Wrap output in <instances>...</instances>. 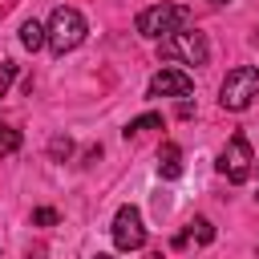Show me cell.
<instances>
[{"instance_id":"obj_1","label":"cell","mask_w":259,"mask_h":259,"mask_svg":"<svg viewBox=\"0 0 259 259\" xmlns=\"http://www.w3.org/2000/svg\"><path fill=\"white\" fill-rule=\"evenodd\" d=\"M190 24H194V12L186 4H150L134 20L138 36H146V40H162V36H170L178 28H190Z\"/></svg>"},{"instance_id":"obj_2","label":"cell","mask_w":259,"mask_h":259,"mask_svg":"<svg viewBox=\"0 0 259 259\" xmlns=\"http://www.w3.org/2000/svg\"><path fill=\"white\" fill-rule=\"evenodd\" d=\"M85 32H89L85 16H81L77 8H69V4H61V8H53V16H49L45 45H49L57 57H65V53H73V49L85 40Z\"/></svg>"},{"instance_id":"obj_3","label":"cell","mask_w":259,"mask_h":259,"mask_svg":"<svg viewBox=\"0 0 259 259\" xmlns=\"http://www.w3.org/2000/svg\"><path fill=\"white\" fill-rule=\"evenodd\" d=\"M255 97H259V69L255 65H235L219 85V105L231 113H243Z\"/></svg>"},{"instance_id":"obj_4","label":"cell","mask_w":259,"mask_h":259,"mask_svg":"<svg viewBox=\"0 0 259 259\" xmlns=\"http://www.w3.org/2000/svg\"><path fill=\"white\" fill-rule=\"evenodd\" d=\"M158 57L162 61H182V65H206L210 45H206V36L198 28H178V32L158 40Z\"/></svg>"},{"instance_id":"obj_5","label":"cell","mask_w":259,"mask_h":259,"mask_svg":"<svg viewBox=\"0 0 259 259\" xmlns=\"http://www.w3.org/2000/svg\"><path fill=\"white\" fill-rule=\"evenodd\" d=\"M251 170H255L251 142H247L243 134H231V142H227V146H223V154H219V174H223L227 182L243 186V182L251 178Z\"/></svg>"},{"instance_id":"obj_6","label":"cell","mask_w":259,"mask_h":259,"mask_svg":"<svg viewBox=\"0 0 259 259\" xmlns=\"http://www.w3.org/2000/svg\"><path fill=\"white\" fill-rule=\"evenodd\" d=\"M113 247L117 251H142L146 247V223H142V210L134 202L117 206V214H113Z\"/></svg>"},{"instance_id":"obj_7","label":"cell","mask_w":259,"mask_h":259,"mask_svg":"<svg viewBox=\"0 0 259 259\" xmlns=\"http://www.w3.org/2000/svg\"><path fill=\"white\" fill-rule=\"evenodd\" d=\"M190 89H194V77L190 73H182V69H158L150 77L146 97H190Z\"/></svg>"},{"instance_id":"obj_8","label":"cell","mask_w":259,"mask_h":259,"mask_svg":"<svg viewBox=\"0 0 259 259\" xmlns=\"http://www.w3.org/2000/svg\"><path fill=\"white\" fill-rule=\"evenodd\" d=\"M198 243V247H206V243H214V227H210V219H202V214H194L190 223H186V231L174 239V247H186V243Z\"/></svg>"},{"instance_id":"obj_9","label":"cell","mask_w":259,"mask_h":259,"mask_svg":"<svg viewBox=\"0 0 259 259\" xmlns=\"http://www.w3.org/2000/svg\"><path fill=\"white\" fill-rule=\"evenodd\" d=\"M158 174L162 178H182V150L174 146V142H162V150H158Z\"/></svg>"},{"instance_id":"obj_10","label":"cell","mask_w":259,"mask_h":259,"mask_svg":"<svg viewBox=\"0 0 259 259\" xmlns=\"http://www.w3.org/2000/svg\"><path fill=\"white\" fill-rule=\"evenodd\" d=\"M20 45H24L28 53H36V49L45 45V24H40V20H24V24H20Z\"/></svg>"},{"instance_id":"obj_11","label":"cell","mask_w":259,"mask_h":259,"mask_svg":"<svg viewBox=\"0 0 259 259\" xmlns=\"http://www.w3.org/2000/svg\"><path fill=\"white\" fill-rule=\"evenodd\" d=\"M146 130H162V113H142V117H134L121 134H125V142H130V138H142Z\"/></svg>"},{"instance_id":"obj_12","label":"cell","mask_w":259,"mask_h":259,"mask_svg":"<svg viewBox=\"0 0 259 259\" xmlns=\"http://www.w3.org/2000/svg\"><path fill=\"white\" fill-rule=\"evenodd\" d=\"M49 158H53V162H69V158H73V138H69V134L49 138Z\"/></svg>"},{"instance_id":"obj_13","label":"cell","mask_w":259,"mask_h":259,"mask_svg":"<svg viewBox=\"0 0 259 259\" xmlns=\"http://www.w3.org/2000/svg\"><path fill=\"white\" fill-rule=\"evenodd\" d=\"M16 150H20V130L0 125V154H16Z\"/></svg>"},{"instance_id":"obj_14","label":"cell","mask_w":259,"mask_h":259,"mask_svg":"<svg viewBox=\"0 0 259 259\" xmlns=\"http://www.w3.org/2000/svg\"><path fill=\"white\" fill-rule=\"evenodd\" d=\"M12 77H16V61H0V97L8 93V85H12Z\"/></svg>"},{"instance_id":"obj_15","label":"cell","mask_w":259,"mask_h":259,"mask_svg":"<svg viewBox=\"0 0 259 259\" xmlns=\"http://www.w3.org/2000/svg\"><path fill=\"white\" fill-rule=\"evenodd\" d=\"M32 223H36V227H53V223H57V210H53V206H36V210H32Z\"/></svg>"},{"instance_id":"obj_16","label":"cell","mask_w":259,"mask_h":259,"mask_svg":"<svg viewBox=\"0 0 259 259\" xmlns=\"http://www.w3.org/2000/svg\"><path fill=\"white\" fill-rule=\"evenodd\" d=\"M190 113H194V105H190V101L182 97V101H178V117H190Z\"/></svg>"},{"instance_id":"obj_17","label":"cell","mask_w":259,"mask_h":259,"mask_svg":"<svg viewBox=\"0 0 259 259\" xmlns=\"http://www.w3.org/2000/svg\"><path fill=\"white\" fill-rule=\"evenodd\" d=\"M210 4H214V8H223V4H231V0H210Z\"/></svg>"},{"instance_id":"obj_18","label":"cell","mask_w":259,"mask_h":259,"mask_svg":"<svg viewBox=\"0 0 259 259\" xmlns=\"http://www.w3.org/2000/svg\"><path fill=\"white\" fill-rule=\"evenodd\" d=\"M93 259H113V255H93Z\"/></svg>"},{"instance_id":"obj_19","label":"cell","mask_w":259,"mask_h":259,"mask_svg":"<svg viewBox=\"0 0 259 259\" xmlns=\"http://www.w3.org/2000/svg\"><path fill=\"white\" fill-rule=\"evenodd\" d=\"M255 170H259V162H255Z\"/></svg>"}]
</instances>
